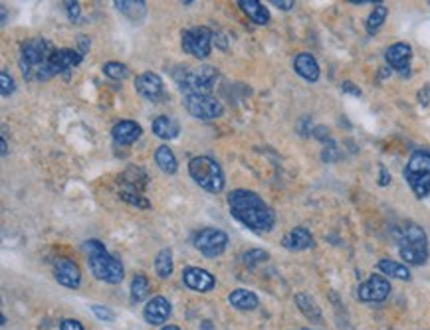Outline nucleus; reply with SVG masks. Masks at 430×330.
<instances>
[{
	"label": "nucleus",
	"mask_w": 430,
	"mask_h": 330,
	"mask_svg": "<svg viewBox=\"0 0 430 330\" xmlns=\"http://www.w3.org/2000/svg\"><path fill=\"white\" fill-rule=\"evenodd\" d=\"M228 206L232 218H236L240 224L246 225L252 232L264 234L274 227L275 212L252 190H232L228 194Z\"/></svg>",
	"instance_id": "obj_1"
},
{
	"label": "nucleus",
	"mask_w": 430,
	"mask_h": 330,
	"mask_svg": "<svg viewBox=\"0 0 430 330\" xmlns=\"http://www.w3.org/2000/svg\"><path fill=\"white\" fill-rule=\"evenodd\" d=\"M84 251L87 255V265H89L96 279L111 285L123 281V277H125L123 263L117 257H113L111 253H108V249L103 248V243L99 239H87L84 243Z\"/></svg>",
	"instance_id": "obj_2"
},
{
	"label": "nucleus",
	"mask_w": 430,
	"mask_h": 330,
	"mask_svg": "<svg viewBox=\"0 0 430 330\" xmlns=\"http://www.w3.org/2000/svg\"><path fill=\"white\" fill-rule=\"evenodd\" d=\"M396 246L399 253L408 265H424L429 261V237L418 224L401 225L396 230Z\"/></svg>",
	"instance_id": "obj_3"
},
{
	"label": "nucleus",
	"mask_w": 430,
	"mask_h": 330,
	"mask_svg": "<svg viewBox=\"0 0 430 330\" xmlns=\"http://www.w3.org/2000/svg\"><path fill=\"white\" fill-rule=\"evenodd\" d=\"M56 50L52 47L46 38H30V40L22 42L18 63H20V71H22L24 80L40 82L44 68H46L50 56Z\"/></svg>",
	"instance_id": "obj_4"
},
{
	"label": "nucleus",
	"mask_w": 430,
	"mask_h": 330,
	"mask_svg": "<svg viewBox=\"0 0 430 330\" xmlns=\"http://www.w3.org/2000/svg\"><path fill=\"white\" fill-rule=\"evenodd\" d=\"M175 82L185 95H210L218 80V71L213 66H179L175 70Z\"/></svg>",
	"instance_id": "obj_5"
},
{
	"label": "nucleus",
	"mask_w": 430,
	"mask_h": 330,
	"mask_svg": "<svg viewBox=\"0 0 430 330\" xmlns=\"http://www.w3.org/2000/svg\"><path fill=\"white\" fill-rule=\"evenodd\" d=\"M189 174L194 180V184H199L201 188L210 192V194H218L224 190V172L220 165L216 163L215 158L210 156H194L189 163Z\"/></svg>",
	"instance_id": "obj_6"
},
{
	"label": "nucleus",
	"mask_w": 430,
	"mask_h": 330,
	"mask_svg": "<svg viewBox=\"0 0 430 330\" xmlns=\"http://www.w3.org/2000/svg\"><path fill=\"white\" fill-rule=\"evenodd\" d=\"M405 180L418 200L430 196V153L415 151L405 166Z\"/></svg>",
	"instance_id": "obj_7"
},
{
	"label": "nucleus",
	"mask_w": 430,
	"mask_h": 330,
	"mask_svg": "<svg viewBox=\"0 0 430 330\" xmlns=\"http://www.w3.org/2000/svg\"><path fill=\"white\" fill-rule=\"evenodd\" d=\"M213 42H215V32L206 26H194L182 32V50L196 59H206L210 56L213 50Z\"/></svg>",
	"instance_id": "obj_8"
},
{
	"label": "nucleus",
	"mask_w": 430,
	"mask_h": 330,
	"mask_svg": "<svg viewBox=\"0 0 430 330\" xmlns=\"http://www.w3.org/2000/svg\"><path fill=\"white\" fill-rule=\"evenodd\" d=\"M228 246V236L222 230L204 227L194 236V248L203 253L206 260H216L224 253Z\"/></svg>",
	"instance_id": "obj_9"
},
{
	"label": "nucleus",
	"mask_w": 430,
	"mask_h": 330,
	"mask_svg": "<svg viewBox=\"0 0 430 330\" xmlns=\"http://www.w3.org/2000/svg\"><path fill=\"white\" fill-rule=\"evenodd\" d=\"M185 107L192 117L201 121L218 119L224 113V107L215 95H185Z\"/></svg>",
	"instance_id": "obj_10"
},
{
	"label": "nucleus",
	"mask_w": 430,
	"mask_h": 330,
	"mask_svg": "<svg viewBox=\"0 0 430 330\" xmlns=\"http://www.w3.org/2000/svg\"><path fill=\"white\" fill-rule=\"evenodd\" d=\"M84 56L78 52V50H70V47H62V50H56L52 56H50L48 63L44 68V73L40 77V82H46V80H52L54 75L58 73H64V71L73 70L76 66L82 63Z\"/></svg>",
	"instance_id": "obj_11"
},
{
	"label": "nucleus",
	"mask_w": 430,
	"mask_h": 330,
	"mask_svg": "<svg viewBox=\"0 0 430 330\" xmlns=\"http://www.w3.org/2000/svg\"><path fill=\"white\" fill-rule=\"evenodd\" d=\"M389 295H391V283L379 273H373L357 289V299L363 303H382Z\"/></svg>",
	"instance_id": "obj_12"
},
{
	"label": "nucleus",
	"mask_w": 430,
	"mask_h": 330,
	"mask_svg": "<svg viewBox=\"0 0 430 330\" xmlns=\"http://www.w3.org/2000/svg\"><path fill=\"white\" fill-rule=\"evenodd\" d=\"M182 283L194 293H208L216 285V279L203 267H185L182 269Z\"/></svg>",
	"instance_id": "obj_13"
},
{
	"label": "nucleus",
	"mask_w": 430,
	"mask_h": 330,
	"mask_svg": "<svg viewBox=\"0 0 430 330\" xmlns=\"http://www.w3.org/2000/svg\"><path fill=\"white\" fill-rule=\"evenodd\" d=\"M410 58H413V47L405 44V42H396L385 52V59H387L389 68L399 71L403 77L410 73V70H408L410 68Z\"/></svg>",
	"instance_id": "obj_14"
},
{
	"label": "nucleus",
	"mask_w": 430,
	"mask_h": 330,
	"mask_svg": "<svg viewBox=\"0 0 430 330\" xmlns=\"http://www.w3.org/2000/svg\"><path fill=\"white\" fill-rule=\"evenodd\" d=\"M171 313H173V307H171L169 299H165L163 295H157L145 305L143 319L145 322L157 327V324H165L169 317H171Z\"/></svg>",
	"instance_id": "obj_15"
},
{
	"label": "nucleus",
	"mask_w": 430,
	"mask_h": 330,
	"mask_svg": "<svg viewBox=\"0 0 430 330\" xmlns=\"http://www.w3.org/2000/svg\"><path fill=\"white\" fill-rule=\"evenodd\" d=\"M135 91L147 101H157L163 95V80L153 71H145L135 80Z\"/></svg>",
	"instance_id": "obj_16"
},
{
	"label": "nucleus",
	"mask_w": 430,
	"mask_h": 330,
	"mask_svg": "<svg viewBox=\"0 0 430 330\" xmlns=\"http://www.w3.org/2000/svg\"><path fill=\"white\" fill-rule=\"evenodd\" d=\"M54 277L56 281L68 289H78L82 285V273L80 267L70 260H58L54 263Z\"/></svg>",
	"instance_id": "obj_17"
},
{
	"label": "nucleus",
	"mask_w": 430,
	"mask_h": 330,
	"mask_svg": "<svg viewBox=\"0 0 430 330\" xmlns=\"http://www.w3.org/2000/svg\"><path fill=\"white\" fill-rule=\"evenodd\" d=\"M313 243H315V241H313L311 232L308 227H303V225L294 227V230H292L289 234H286L284 239H282V246L289 249V251H306V249L313 248Z\"/></svg>",
	"instance_id": "obj_18"
},
{
	"label": "nucleus",
	"mask_w": 430,
	"mask_h": 330,
	"mask_svg": "<svg viewBox=\"0 0 430 330\" xmlns=\"http://www.w3.org/2000/svg\"><path fill=\"white\" fill-rule=\"evenodd\" d=\"M141 133L143 130H141L139 123H135V121H120V123L113 125L111 137H113L115 144L125 147V144H133V142L137 141L141 137Z\"/></svg>",
	"instance_id": "obj_19"
},
{
	"label": "nucleus",
	"mask_w": 430,
	"mask_h": 330,
	"mask_svg": "<svg viewBox=\"0 0 430 330\" xmlns=\"http://www.w3.org/2000/svg\"><path fill=\"white\" fill-rule=\"evenodd\" d=\"M294 70L298 75H301L306 82L315 83L320 80V63L311 54H298L294 59Z\"/></svg>",
	"instance_id": "obj_20"
},
{
	"label": "nucleus",
	"mask_w": 430,
	"mask_h": 330,
	"mask_svg": "<svg viewBox=\"0 0 430 330\" xmlns=\"http://www.w3.org/2000/svg\"><path fill=\"white\" fill-rule=\"evenodd\" d=\"M151 130L153 135L163 139V141H173L180 135V125L179 121H175L173 117H167V115H161L157 117L153 123H151Z\"/></svg>",
	"instance_id": "obj_21"
},
{
	"label": "nucleus",
	"mask_w": 430,
	"mask_h": 330,
	"mask_svg": "<svg viewBox=\"0 0 430 330\" xmlns=\"http://www.w3.org/2000/svg\"><path fill=\"white\" fill-rule=\"evenodd\" d=\"M228 303L238 310H254L260 305V299L256 293H252L248 289H234L228 295Z\"/></svg>",
	"instance_id": "obj_22"
},
{
	"label": "nucleus",
	"mask_w": 430,
	"mask_h": 330,
	"mask_svg": "<svg viewBox=\"0 0 430 330\" xmlns=\"http://www.w3.org/2000/svg\"><path fill=\"white\" fill-rule=\"evenodd\" d=\"M113 4L123 16H127L133 22H139L147 16V2L145 0H115Z\"/></svg>",
	"instance_id": "obj_23"
},
{
	"label": "nucleus",
	"mask_w": 430,
	"mask_h": 330,
	"mask_svg": "<svg viewBox=\"0 0 430 330\" xmlns=\"http://www.w3.org/2000/svg\"><path fill=\"white\" fill-rule=\"evenodd\" d=\"M238 6L244 10V14L250 18L252 22L260 24V26L270 22V12H268V8L264 6L262 2H258V0H238Z\"/></svg>",
	"instance_id": "obj_24"
},
{
	"label": "nucleus",
	"mask_w": 430,
	"mask_h": 330,
	"mask_svg": "<svg viewBox=\"0 0 430 330\" xmlns=\"http://www.w3.org/2000/svg\"><path fill=\"white\" fill-rule=\"evenodd\" d=\"M377 269H379L382 275L391 277V279H399V281H410V271H408V267L403 265V263H399V261L389 260V257L379 260V263H377Z\"/></svg>",
	"instance_id": "obj_25"
},
{
	"label": "nucleus",
	"mask_w": 430,
	"mask_h": 330,
	"mask_svg": "<svg viewBox=\"0 0 430 330\" xmlns=\"http://www.w3.org/2000/svg\"><path fill=\"white\" fill-rule=\"evenodd\" d=\"M155 163L165 174H175L177 168H179V165H177V156H175V153L171 151V147H167V144L159 147L155 151Z\"/></svg>",
	"instance_id": "obj_26"
},
{
	"label": "nucleus",
	"mask_w": 430,
	"mask_h": 330,
	"mask_svg": "<svg viewBox=\"0 0 430 330\" xmlns=\"http://www.w3.org/2000/svg\"><path fill=\"white\" fill-rule=\"evenodd\" d=\"M296 305H298V308L303 313V317H308L310 320H313V322H323V315L322 310H320V307L315 305V301L311 299L310 295H306V293H298L296 295Z\"/></svg>",
	"instance_id": "obj_27"
},
{
	"label": "nucleus",
	"mask_w": 430,
	"mask_h": 330,
	"mask_svg": "<svg viewBox=\"0 0 430 330\" xmlns=\"http://www.w3.org/2000/svg\"><path fill=\"white\" fill-rule=\"evenodd\" d=\"M155 273L159 279H169L173 275V251L161 249L155 257Z\"/></svg>",
	"instance_id": "obj_28"
},
{
	"label": "nucleus",
	"mask_w": 430,
	"mask_h": 330,
	"mask_svg": "<svg viewBox=\"0 0 430 330\" xmlns=\"http://www.w3.org/2000/svg\"><path fill=\"white\" fill-rule=\"evenodd\" d=\"M149 289H151V285H149V279L145 277L143 273H137L135 277H133L131 281V301L133 303H141V301H145L147 297H149Z\"/></svg>",
	"instance_id": "obj_29"
},
{
	"label": "nucleus",
	"mask_w": 430,
	"mask_h": 330,
	"mask_svg": "<svg viewBox=\"0 0 430 330\" xmlns=\"http://www.w3.org/2000/svg\"><path fill=\"white\" fill-rule=\"evenodd\" d=\"M387 14H389V10H387V6L385 4H377L375 8H373V12L369 14V18H367V22H365V26H367V32L369 34H375V32H379V28H381L382 24H385V20H387Z\"/></svg>",
	"instance_id": "obj_30"
},
{
	"label": "nucleus",
	"mask_w": 430,
	"mask_h": 330,
	"mask_svg": "<svg viewBox=\"0 0 430 330\" xmlns=\"http://www.w3.org/2000/svg\"><path fill=\"white\" fill-rule=\"evenodd\" d=\"M101 70H103V73L108 75L109 80H115V82H121V80H125L129 75V68L125 63H121V61H108V63H103Z\"/></svg>",
	"instance_id": "obj_31"
},
{
	"label": "nucleus",
	"mask_w": 430,
	"mask_h": 330,
	"mask_svg": "<svg viewBox=\"0 0 430 330\" xmlns=\"http://www.w3.org/2000/svg\"><path fill=\"white\" fill-rule=\"evenodd\" d=\"M268 257H270V255H268V251H264V249H250V251H246V253L242 255V261H244V265H248V267H256L258 263H264Z\"/></svg>",
	"instance_id": "obj_32"
},
{
	"label": "nucleus",
	"mask_w": 430,
	"mask_h": 330,
	"mask_svg": "<svg viewBox=\"0 0 430 330\" xmlns=\"http://www.w3.org/2000/svg\"><path fill=\"white\" fill-rule=\"evenodd\" d=\"M14 89H16V85H14L13 75L6 70H2V73H0V95L10 97L14 93Z\"/></svg>",
	"instance_id": "obj_33"
},
{
	"label": "nucleus",
	"mask_w": 430,
	"mask_h": 330,
	"mask_svg": "<svg viewBox=\"0 0 430 330\" xmlns=\"http://www.w3.org/2000/svg\"><path fill=\"white\" fill-rule=\"evenodd\" d=\"M121 198L125 202H129V204H133V206H137V208H143V210L151 208V202L143 198L141 194H135V192H121Z\"/></svg>",
	"instance_id": "obj_34"
},
{
	"label": "nucleus",
	"mask_w": 430,
	"mask_h": 330,
	"mask_svg": "<svg viewBox=\"0 0 430 330\" xmlns=\"http://www.w3.org/2000/svg\"><path fill=\"white\" fill-rule=\"evenodd\" d=\"M92 313H94L99 320H103V322H113V320H115V315H113L109 308L101 307V305H94V307H92Z\"/></svg>",
	"instance_id": "obj_35"
},
{
	"label": "nucleus",
	"mask_w": 430,
	"mask_h": 330,
	"mask_svg": "<svg viewBox=\"0 0 430 330\" xmlns=\"http://www.w3.org/2000/svg\"><path fill=\"white\" fill-rule=\"evenodd\" d=\"M66 10L72 22H80L82 18V8H80V2H66Z\"/></svg>",
	"instance_id": "obj_36"
},
{
	"label": "nucleus",
	"mask_w": 430,
	"mask_h": 330,
	"mask_svg": "<svg viewBox=\"0 0 430 330\" xmlns=\"http://www.w3.org/2000/svg\"><path fill=\"white\" fill-rule=\"evenodd\" d=\"M60 330H84L82 322L76 319H64L60 322Z\"/></svg>",
	"instance_id": "obj_37"
},
{
	"label": "nucleus",
	"mask_w": 430,
	"mask_h": 330,
	"mask_svg": "<svg viewBox=\"0 0 430 330\" xmlns=\"http://www.w3.org/2000/svg\"><path fill=\"white\" fill-rule=\"evenodd\" d=\"M335 158H337V147H335L334 142H329V147H325V151H323V160L331 163Z\"/></svg>",
	"instance_id": "obj_38"
},
{
	"label": "nucleus",
	"mask_w": 430,
	"mask_h": 330,
	"mask_svg": "<svg viewBox=\"0 0 430 330\" xmlns=\"http://www.w3.org/2000/svg\"><path fill=\"white\" fill-rule=\"evenodd\" d=\"M341 91H343V93L355 95V97H361V89H359L357 85H355L353 82H343V85H341Z\"/></svg>",
	"instance_id": "obj_39"
},
{
	"label": "nucleus",
	"mask_w": 430,
	"mask_h": 330,
	"mask_svg": "<svg viewBox=\"0 0 430 330\" xmlns=\"http://www.w3.org/2000/svg\"><path fill=\"white\" fill-rule=\"evenodd\" d=\"M270 4H274L275 8H280V10H292L294 8V0H272Z\"/></svg>",
	"instance_id": "obj_40"
},
{
	"label": "nucleus",
	"mask_w": 430,
	"mask_h": 330,
	"mask_svg": "<svg viewBox=\"0 0 430 330\" xmlns=\"http://www.w3.org/2000/svg\"><path fill=\"white\" fill-rule=\"evenodd\" d=\"M78 42H80V47H78V52H80L82 56H85V54H87V50H89V46H92L89 38L82 34V36H80V38H78Z\"/></svg>",
	"instance_id": "obj_41"
},
{
	"label": "nucleus",
	"mask_w": 430,
	"mask_h": 330,
	"mask_svg": "<svg viewBox=\"0 0 430 330\" xmlns=\"http://www.w3.org/2000/svg\"><path fill=\"white\" fill-rule=\"evenodd\" d=\"M379 172H381V177H379V186H387V184L391 182V174H389V170L381 165L379 166Z\"/></svg>",
	"instance_id": "obj_42"
},
{
	"label": "nucleus",
	"mask_w": 430,
	"mask_h": 330,
	"mask_svg": "<svg viewBox=\"0 0 430 330\" xmlns=\"http://www.w3.org/2000/svg\"><path fill=\"white\" fill-rule=\"evenodd\" d=\"M429 93H430V85H424V87L418 91V101H420V105H429Z\"/></svg>",
	"instance_id": "obj_43"
},
{
	"label": "nucleus",
	"mask_w": 430,
	"mask_h": 330,
	"mask_svg": "<svg viewBox=\"0 0 430 330\" xmlns=\"http://www.w3.org/2000/svg\"><path fill=\"white\" fill-rule=\"evenodd\" d=\"M313 135L320 139V141H327L329 139V133H327V129L325 127H317V129L313 130Z\"/></svg>",
	"instance_id": "obj_44"
},
{
	"label": "nucleus",
	"mask_w": 430,
	"mask_h": 330,
	"mask_svg": "<svg viewBox=\"0 0 430 330\" xmlns=\"http://www.w3.org/2000/svg\"><path fill=\"white\" fill-rule=\"evenodd\" d=\"M0 144H2V158H6V156H8V144H6V139H4V137H2V142H0Z\"/></svg>",
	"instance_id": "obj_45"
},
{
	"label": "nucleus",
	"mask_w": 430,
	"mask_h": 330,
	"mask_svg": "<svg viewBox=\"0 0 430 330\" xmlns=\"http://www.w3.org/2000/svg\"><path fill=\"white\" fill-rule=\"evenodd\" d=\"M161 330H180L179 327H175V324H167V327H163Z\"/></svg>",
	"instance_id": "obj_46"
},
{
	"label": "nucleus",
	"mask_w": 430,
	"mask_h": 330,
	"mask_svg": "<svg viewBox=\"0 0 430 330\" xmlns=\"http://www.w3.org/2000/svg\"><path fill=\"white\" fill-rule=\"evenodd\" d=\"M4 24H6V10L2 8V26H4Z\"/></svg>",
	"instance_id": "obj_47"
},
{
	"label": "nucleus",
	"mask_w": 430,
	"mask_h": 330,
	"mask_svg": "<svg viewBox=\"0 0 430 330\" xmlns=\"http://www.w3.org/2000/svg\"><path fill=\"white\" fill-rule=\"evenodd\" d=\"M301 330H308V329H301Z\"/></svg>",
	"instance_id": "obj_48"
}]
</instances>
